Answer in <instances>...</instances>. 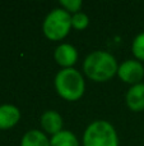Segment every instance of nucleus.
I'll use <instances>...</instances> for the list:
<instances>
[{"mask_svg":"<svg viewBox=\"0 0 144 146\" xmlns=\"http://www.w3.org/2000/svg\"><path fill=\"white\" fill-rule=\"evenodd\" d=\"M117 62L109 51L96 50L88 54L84 59L83 71L91 80L96 82H105L117 74Z\"/></svg>","mask_w":144,"mask_h":146,"instance_id":"nucleus-1","label":"nucleus"},{"mask_svg":"<svg viewBox=\"0 0 144 146\" xmlns=\"http://www.w3.org/2000/svg\"><path fill=\"white\" fill-rule=\"evenodd\" d=\"M55 88L63 99L75 101L84 94L86 83L82 73L75 68H64L55 77Z\"/></svg>","mask_w":144,"mask_h":146,"instance_id":"nucleus-2","label":"nucleus"},{"mask_svg":"<svg viewBox=\"0 0 144 146\" xmlns=\"http://www.w3.org/2000/svg\"><path fill=\"white\" fill-rule=\"evenodd\" d=\"M84 146H119V136L110 122L99 119L86 128L83 135Z\"/></svg>","mask_w":144,"mask_h":146,"instance_id":"nucleus-3","label":"nucleus"},{"mask_svg":"<svg viewBox=\"0 0 144 146\" xmlns=\"http://www.w3.org/2000/svg\"><path fill=\"white\" fill-rule=\"evenodd\" d=\"M71 28V15L63 8L52 9L42 23L43 33L52 41H59L69 33Z\"/></svg>","mask_w":144,"mask_h":146,"instance_id":"nucleus-4","label":"nucleus"},{"mask_svg":"<svg viewBox=\"0 0 144 146\" xmlns=\"http://www.w3.org/2000/svg\"><path fill=\"white\" fill-rule=\"evenodd\" d=\"M117 76L121 78L124 82L130 83V85H137L140 83V81L144 77V67L139 60H125L121 63L117 69Z\"/></svg>","mask_w":144,"mask_h":146,"instance_id":"nucleus-5","label":"nucleus"},{"mask_svg":"<svg viewBox=\"0 0 144 146\" xmlns=\"http://www.w3.org/2000/svg\"><path fill=\"white\" fill-rule=\"evenodd\" d=\"M55 60L59 66L64 68H73V66L78 60V51L71 44H60L55 49Z\"/></svg>","mask_w":144,"mask_h":146,"instance_id":"nucleus-6","label":"nucleus"},{"mask_svg":"<svg viewBox=\"0 0 144 146\" xmlns=\"http://www.w3.org/2000/svg\"><path fill=\"white\" fill-rule=\"evenodd\" d=\"M41 126L46 133L54 136L63 131V118L56 110H46L41 115Z\"/></svg>","mask_w":144,"mask_h":146,"instance_id":"nucleus-7","label":"nucleus"},{"mask_svg":"<svg viewBox=\"0 0 144 146\" xmlns=\"http://www.w3.org/2000/svg\"><path fill=\"white\" fill-rule=\"evenodd\" d=\"M20 119V110L12 104L0 105V128L7 129L14 127Z\"/></svg>","mask_w":144,"mask_h":146,"instance_id":"nucleus-8","label":"nucleus"},{"mask_svg":"<svg viewBox=\"0 0 144 146\" xmlns=\"http://www.w3.org/2000/svg\"><path fill=\"white\" fill-rule=\"evenodd\" d=\"M126 104L133 111L144 109V83H137L129 88L126 94Z\"/></svg>","mask_w":144,"mask_h":146,"instance_id":"nucleus-9","label":"nucleus"},{"mask_svg":"<svg viewBox=\"0 0 144 146\" xmlns=\"http://www.w3.org/2000/svg\"><path fill=\"white\" fill-rule=\"evenodd\" d=\"M20 146H50V140L40 129H31L23 135Z\"/></svg>","mask_w":144,"mask_h":146,"instance_id":"nucleus-10","label":"nucleus"},{"mask_svg":"<svg viewBox=\"0 0 144 146\" xmlns=\"http://www.w3.org/2000/svg\"><path fill=\"white\" fill-rule=\"evenodd\" d=\"M50 146H79V141L73 132L63 129L59 133L51 136Z\"/></svg>","mask_w":144,"mask_h":146,"instance_id":"nucleus-11","label":"nucleus"},{"mask_svg":"<svg viewBox=\"0 0 144 146\" xmlns=\"http://www.w3.org/2000/svg\"><path fill=\"white\" fill-rule=\"evenodd\" d=\"M132 50L138 60L144 62V32L139 33V35L134 38L133 45H132Z\"/></svg>","mask_w":144,"mask_h":146,"instance_id":"nucleus-12","label":"nucleus"},{"mask_svg":"<svg viewBox=\"0 0 144 146\" xmlns=\"http://www.w3.org/2000/svg\"><path fill=\"white\" fill-rule=\"evenodd\" d=\"M89 25V18L86 13L78 12L74 13L71 15V27H74L75 30H84Z\"/></svg>","mask_w":144,"mask_h":146,"instance_id":"nucleus-13","label":"nucleus"},{"mask_svg":"<svg viewBox=\"0 0 144 146\" xmlns=\"http://www.w3.org/2000/svg\"><path fill=\"white\" fill-rule=\"evenodd\" d=\"M60 5L63 9H65L69 13H78L82 7L81 0H60Z\"/></svg>","mask_w":144,"mask_h":146,"instance_id":"nucleus-14","label":"nucleus"}]
</instances>
